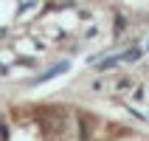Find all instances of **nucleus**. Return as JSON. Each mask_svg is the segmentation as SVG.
Wrapping results in <instances>:
<instances>
[{
    "label": "nucleus",
    "mask_w": 149,
    "mask_h": 141,
    "mask_svg": "<svg viewBox=\"0 0 149 141\" xmlns=\"http://www.w3.org/2000/svg\"><path fill=\"white\" fill-rule=\"evenodd\" d=\"M68 71V62H62V65H56V68H51V71H45V74L37 79V82H48V79H54V76H59V74H65Z\"/></svg>",
    "instance_id": "1"
},
{
    "label": "nucleus",
    "mask_w": 149,
    "mask_h": 141,
    "mask_svg": "<svg viewBox=\"0 0 149 141\" xmlns=\"http://www.w3.org/2000/svg\"><path fill=\"white\" fill-rule=\"evenodd\" d=\"M118 62H124V54H118V57H110V59H104L101 65H96L99 71H110V68H116Z\"/></svg>",
    "instance_id": "2"
},
{
    "label": "nucleus",
    "mask_w": 149,
    "mask_h": 141,
    "mask_svg": "<svg viewBox=\"0 0 149 141\" xmlns=\"http://www.w3.org/2000/svg\"><path fill=\"white\" fill-rule=\"evenodd\" d=\"M146 51H149V45H146Z\"/></svg>",
    "instance_id": "3"
}]
</instances>
